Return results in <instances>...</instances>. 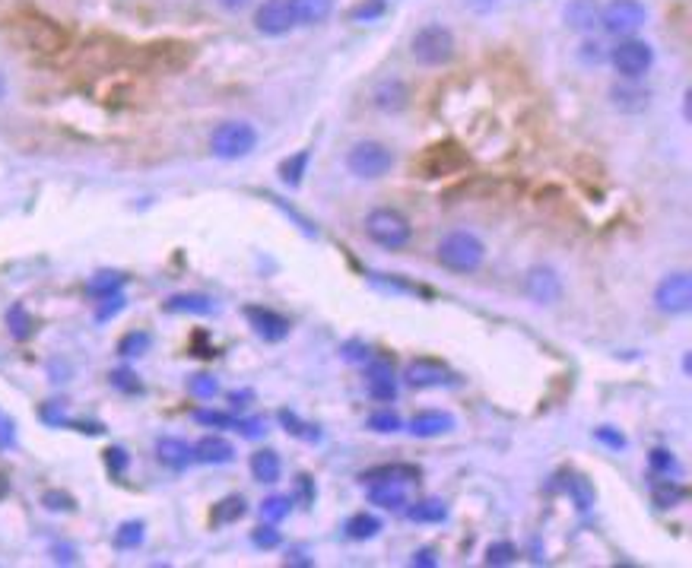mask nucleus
I'll return each mask as SVG.
<instances>
[{"label":"nucleus","instance_id":"f257e3e1","mask_svg":"<svg viewBox=\"0 0 692 568\" xmlns=\"http://www.w3.org/2000/svg\"><path fill=\"white\" fill-rule=\"evenodd\" d=\"M10 35L19 48L35 51V55H57L61 48H67V32H64V25L42 16V13H23L19 19H13Z\"/></svg>","mask_w":692,"mask_h":568},{"label":"nucleus","instance_id":"f03ea898","mask_svg":"<svg viewBox=\"0 0 692 568\" xmlns=\"http://www.w3.org/2000/svg\"><path fill=\"white\" fill-rule=\"evenodd\" d=\"M436 257L445 270L451 274H476L486 261V244L474 235V232H448V235L438 242Z\"/></svg>","mask_w":692,"mask_h":568},{"label":"nucleus","instance_id":"7ed1b4c3","mask_svg":"<svg viewBox=\"0 0 692 568\" xmlns=\"http://www.w3.org/2000/svg\"><path fill=\"white\" fill-rule=\"evenodd\" d=\"M457 51V42H455V32L442 23H426L413 32L410 38V55L416 64L423 67H445V64L455 57Z\"/></svg>","mask_w":692,"mask_h":568},{"label":"nucleus","instance_id":"20e7f679","mask_svg":"<svg viewBox=\"0 0 692 568\" xmlns=\"http://www.w3.org/2000/svg\"><path fill=\"white\" fill-rule=\"evenodd\" d=\"M470 165V156L461 144L455 140H442V144H432L413 159V175L419 178H448V175H461Z\"/></svg>","mask_w":692,"mask_h":568},{"label":"nucleus","instance_id":"39448f33","mask_svg":"<svg viewBox=\"0 0 692 568\" xmlns=\"http://www.w3.org/2000/svg\"><path fill=\"white\" fill-rule=\"evenodd\" d=\"M366 235L372 238L378 248L387 251H404L413 238V225L410 219L400 210H391V206H375L366 216Z\"/></svg>","mask_w":692,"mask_h":568},{"label":"nucleus","instance_id":"423d86ee","mask_svg":"<svg viewBox=\"0 0 692 568\" xmlns=\"http://www.w3.org/2000/svg\"><path fill=\"white\" fill-rule=\"evenodd\" d=\"M257 150V131L248 121H223L210 137V153L226 163L245 159Z\"/></svg>","mask_w":692,"mask_h":568},{"label":"nucleus","instance_id":"0eeeda50","mask_svg":"<svg viewBox=\"0 0 692 568\" xmlns=\"http://www.w3.org/2000/svg\"><path fill=\"white\" fill-rule=\"evenodd\" d=\"M346 169L353 178L378 182V178H385L394 169V153L385 144H378V140H359L346 153Z\"/></svg>","mask_w":692,"mask_h":568},{"label":"nucleus","instance_id":"6e6552de","mask_svg":"<svg viewBox=\"0 0 692 568\" xmlns=\"http://www.w3.org/2000/svg\"><path fill=\"white\" fill-rule=\"evenodd\" d=\"M607 61L613 64V70H617L623 80H642V76L655 67V48H651L645 38L629 35L613 45Z\"/></svg>","mask_w":692,"mask_h":568},{"label":"nucleus","instance_id":"1a4fd4ad","mask_svg":"<svg viewBox=\"0 0 692 568\" xmlns=\"http://www.w3.org/2000/svg\"><path fill=\"white\" fill-rule=\"evenodd\" d=\"M645 23H648V6L642 0H610V4H600V29L607 35L629 38Z\"/></svg>","mask_w":692,"mask_h":568},{"label":"nucleus","instance_id":"9d476101","mask_svg":"<svg viewBox=\"0 0 692 568\" xmlns=\"http://www.w3.org/2000/svg\"><path fill=\"white\" fill-rule=\"evenodd\" d=\"M655 305L664 314H687L692 308V280L687 270L667 274L655 289Z\"/></svg>","mask_w":692,"mask_h":568},{"label":"nucleus","instance_id":"9b49d317","mask_svg":"<svg viewBox=\"0 0 692 568\" xmlns=\"http://www.w3.org/2000/svg\"><path fill=\"white\" fill-rule=\"evenodd\" d=\"M404 381L416 391H429V387H445V384H455L457 375L448 369L445 363L432 356H419V359H410L404 365Z\"/></svg>","mask_w":692,"mask_h":568},{"label":"nucleus","instance_id":"f8f14e48","mask_svg":"<svg viewBox=\"0 0 692 568\" xmlns=\"http://www.w3.org/2000/svg\"><path fill=\"white\" fill-rule=\"evenodd\" d=\"M296 10L293 0H264L255 10V29L261 35H286V32L296 29Z\"/></svg>","mask_w":692,"mask_h":568},{"label":"nucleus","instance_id":"ddd939ff","mask_svg":"<svg viewBox=\"0 0 692 568\" xmlns=\"http://www.w3.org/2000/svg\"><path fill=\"white\" fill-rule=\"evenodd\" d=\"M245 318H248L251 331H255L257 337L264 340V344H280V340H286L289 331H293L289 318H283L280 312H274V308H264V305H248V308H245Z\"/></svg>","mask_w":692,"mask_h":568},{"label":"nucleus","instance_id":"4468645a","mask_svg":"<svg viewBox=\"0 0 692 568\" xmlns=\"http://www.w3.org/2000/svg\"><path fill=\"white\" fill-rule=\"evenodd\" d=\"M524 289H527L530 302H537V305H553V302L562 299L559 274H556L553 267H543V264H537V267L527 270V276H524Z\"/></svg>","mask_w":692,"mask_h":568},{"label":"nucleus","instance_id":"2eb2a0df","mask_svg":"<svg viewBox=\"0 0 692 568\" xmlns=\"http://www.w3.org/2000/svg\"><path fill=\"white\" fill-rule=\"evenodd\" d=\"M372 105L378 108L381 115H400L410 108V86L397 76H387V80L375 83L372 89Z\"/></svg>","mask_w":692,"mask_h":568},{"label":"nucleus","instance_id":"dca6fc26","mask_svg":"<svg viewBox=\"0 0 692 568\" xmlns=\"http://www.w3.org/2000/svg\"><path fill=\"white\" fill-rule=\"evenodd\" d=\"M610 105L617 112H626V115H638L651 105V89H645L638 80H623V83H613L610 86Z\"/></svg>","mask_w":692,"mask_h":568},{"label":"nucleus","instance_id":"f3484780","mask_svg":"<svg viewBox=\"0 0 692 568\" xmlns=\"http://www.w3.org/2000/svg\"><path fill=\"white\" fill-rule=\"evenodd\" d=\"M562 19L572 32L591 35L600 25V0H568L566 10H562Z\"/></svg>","mask_w":692,"mask_h":568},{"label":"nucleus","instance_id":"a211bd4d","mask_svg":"<svg viewBox=\"0 0 692 568\" xmlns=\"http://www.w3.org/2000/svg\"><path fill=\"white\" fill-rule=\"evenodd\" d=\"M194 461L210 463V467H223V463L236 461V444L223 435H204L194 444Z\"/></svg>","mask_w":692,"mask_h":568},{"label":"nucleus","instance_id":"6ab92c4d","mask_svg":"<svg viewBox=\"0 0 692 568\" xmlns=\"http://www.w3.org/2000/svg\"><path fill=\"white\" fill-rule=\"evenodd\" d=\"M451 429H455V416L445 410H423L410 419L413 438H438V435H448Z\"/></svg>","mask_w":692,"mask_h":568},{"label":"nucleus","instance_id":"aec40b11","mask_svg":"<svg viewBox=\"0 0 692 568\" xmlns=\"http://www.w3.org/2000/svg\"><path fill=\"white\" fill-rule=\"evenodd\" d=\"M368 502L385 512H404L406 505V486L394 480H372L368 483Z\"/></svg>","mask_w":692,"mask_h":568},{"label":"nucleus","instance_id":"412c9836","mask_svg":"<svg viewBox=\"0 0 692 568\" xmlns=\"http://www.w3.org/2000/svg\"><path fill=\"white\" fill-rule=\"evenodd\" d=\"M366 387H368V397H372V400L391 404V400L397 397V384H394L391 363H368Z\"/></svg>","mask_w":692,"mask_h":568},{"label":"nucleus","instance_id":"4be33fe9","mask_svg":"<svg viewBox=\"0 0 692 568\" xmlns=\"http://www.w3.org/2000/svg\"><path fill=\"white\" fill-rule=\"evenodd\" d=\"M156 457H159V463H163V467L185 470L187 463L194 461V448L187 442H181V438L165 435V438H159V442H156Z\"/></svg>","mask_w":692,"mask_h":568},{"label":"nucleus","instance_id":"5701e85b","mask_svg":"<svg viewBox=\"0 0 692 568\" xmlns=\"http://www.w3.org/2000/svg\"><path fill=\"white\" fill-rule=\"evenodd\" d=\"M651 502H655L661 512H667V508H677L687 502V486L677 480H670V476H657L651 480Z\"/></svg>","mask_w":692,"mask_h":568},{"label":"nucleus","instance_id":"b1692460","mask_svg":"<svg viewBox=\"0 0 692 568\" xmlns=\"http://www.w3.org/2000/svg\"><path fill=\"white\" fill-rule=\"evenodd\" d=\"M496 191V182L486 175H474L467 182H457L445 191V200H489V194Z\"/></svg>","mask_w":692,"mask_h":568},{"label":"nucleus","instance_id":"393cba45","mask_svg":"<svg viewBox=\"0 0 692 568\" xmlns=\"http://www.w3.org/2000/svg\"><path fill=\"white\" fill-rule=\"evenodd\" d=\"M251 476L257 483H276L283 476V461L274 448H261L251 454Z\"/></svg>","mask_w":692,"mask_h":568},{"label":"nucleus","instance_id":"a878e982","mask_svg":"<svg viewBox=\"0 0 692 568\" xmlns=\"http://www.w3.org/2000/svg\"><path fill=\"white\" fill-rule=\"evenodd\" d=\"M423 470L416 463H385V467H375L368 473H362V483H372V480H394V483H419Z\"/></svg>","mask_w":692,"mask_h":568},{"label":"nucleus","instance_id":"bb28decb","mask_svg":"<svg viewBox=\"0 0 692 568\" xmlns=\"http://www.w3.org/2000/svg\"><path fill=\"white\" fill-rule=\"evenodd\" d=\"M163 308L172 314H210L213 299L210 295H200V293H178V295H172Z\"/></svg>","mask_w":692,"mask_h":568},{"label":"nucleus","instance_id":"cd10ccee","mask_svg":"<svg viewBox=\"0 0 692 568\" xmlns=\"http://www.w3.org/2000/svg\"><path fill=\"white\" fill-rule=\"evenodd\" d=\"M293 10L299 25H318L331 16L334 0H293Z\"/></svg>","mask_w":692,"mask_h":568},{"label":"nucleus","instance_id":"c85d7f7f","mask_svg":"<svg viewBox=\"0 0 692 568\" xmlns=\"http://www.w3.org/2000/svg\"><path fill=\"white\" fill-rule=\"evenodd\" d=\"M406 518L416 521V524H442L448 518V502L442 499H423L416 505L406 508Z\"/></svg>","mask_w":692,"mask_h":568},{"label":"nucleus","instance_id":"c756f323","mask_svg":"<svg viewBox=\"0 0 692 568\" xmlns=\"http://www.w3.org/2000/svg\"><path fill=\"white\" fill-rule=\"evenodd\" d=\"M344 531H346V537L349 540H372V537H378L381 533V521L375 518V514H368V512H356L353 518L346 521L344 524Z\"/></svg>","mask_w":692,"mask_h":568},{"label":"nucleus","instance_id":"7c9ffc66","mask_svg":"<svg viewBox=\"0 0 692 568\" xmlns=\"http://www.w3.org/2000/svg\"><path fill=\"white\" fill-rule=\"evenodd\" d=\"M127 276L118 274V270H99V274L93 276V280L86 283V293L95 295V299H105V295H115L121 293V286H125Z\"/></svg>","mask_w":692,"mask_h":568},{"label":"nucleus","instance_id":"2f4dec72","mask_svg":"<svg viewBox=\"0 0 692 568\" xmlns=\"http://www.w3.org/2000/svg\"><path fill=\"white\" fill-rule=\"evenodd\" d=\"M245 512H248V502L242 499V495H226L219 505H213V514L210 521L213 524H236L238 518H245Z\"/></svg>","mask_w":692,"mask_h":568},{"label":"nucleus","instance_id":"473e14b6","mask_svg":"<svg viewBox=\"0 0 692 568\" xmlns=\"http://www.w3.org/2000/svg\"><path fill=\"white\" fill-rule=\"evenodd\" d=\"M308 163H312V153L299 150L296 156H289V159H283L280 163V178L289 184V188H299L302 178H306V172H308Z\"/></svg>","mask_w":692,"mask_h":568},{"label":"nucleus","instance_id":"72a5a7b5","mask_svg":"<svg viewBox=\"0 0 692 568\" xmlns=\"http://www.w3.org/2000/svg\"><path fill=\"white\" fill-rule=\"evenodd\" d=\"M518 546L512 543V540H496V543L486 546V556H483V563L493 565V568H506V565H515L518 563Z\"/></svg>","mask_w":692,"mask_h":568},{"label":"nucleus","instance_id":"f704fd0d","mask_svg":"<svg viewBox=\"0 0 692 568\" xmlns=\"http://www.w3.org/2000/svg\"><path fill=\"white\" fill-rule=\"evenodd\" d=\"M6 331H10L13 340H29L32 337V314L25 312V305H10L6 312Z\"/></svg>","mask_w":692,"mask_h":568},{"label":"nucleus","instance_id":"c9c22d12","mask_svg":"<svg viewBox=\"0 0 692 568\" xmlns=\"http://www.w3.org/2000/svg\"><path fill=\"white\" fill-rule=\"evenodd\" d=\"M566 489H568V495H572V502H575L578 512H591V505H594L597 495H594V486L585 480V476H568Z\"/></svg>","mask_w":692,"mask_h":568},{"label":"nucleus","instance_id":"e433bc0d","mask_svg":"<svg viewBox=\"0 0 692 568\" xmlns=\"http://www.w3.org/2000/svg\"><path fill=\"white\" fill-rule=\"evenodd\" d=\"M280 423H283V429H286L289 435L302 438V442H321V432L315 429V425L302 423V419L296 416L293 410H280Z\"/></svg>","mask_w":692,"mask_h":568},{"label":"nucleus","instance_id":"4c0bfd02","mask_svg":"<svg viewBox=\"0 0 692 568\" xmlns=\"http://www.w3.org/2000/svg\"><path fill=\"white\" fill-rule=\"evenodd\" d=\"M293 512V499L289 495H270V499L261 502V518L270 521V524H280L283 518H289Z\"/></svg>","mask_w":692,"mask_h":568},{"label":"nucleus","instance_id":"58836bf2","mask_svg":"<svg viewBox=\"0 0 692 568\" xmlns=\"http://www.w3.org/2000/svg\"><path fill=\"white\" fill-rule=\"evenodd\" d=\"M144 521H125V524L118 527V533H115V546L118 550H137L140 543H144Z\"/></svg>","mask_w":692,"mask_h":568},{"label":"nucleus","instance_id":"ea45409f","mask_svg":"<svg viewBox=\"0 0 692 568\" xmlns=\"http://www.w3.org/2000/svg\"><path fill=\"white\" fill-rule=\"evenodd\" d=\"M607 55H610V48H607L600 38H585L578 48V61L585 64V67H600V64H607Z\"/></svg>","mask_w":692,"mask_h":568},{"label":"nucleus","instance_id":"a19ab883","mask_svg":"<svg viewBox=\"0 0 692 568\" xmlns=\"http://www.w3.org/2000/svg\"><path fill=\"white\" fill-rule=\"evenodd\" d=\"M150 344H153V337L146 331H131V334H125L121 337V344H118V353L121 356H144L146 350H150Z\"/></svg>","mask_w":692,"mask_h":568},{"label":"nucleus","instance_id":"79ce46f5","mask_svg":"<svg viewBox=\"0 0 692 568\" xmlns=\"http://www.w3.org/2000/svg\"><path fill=\"white\" fill-rule=\"evenodd\" d=\"M387 10L385 0H362V4H356L353 10H349V19L353 23H375V19H381Z\"/></svg>","mask_w":692,"mask_h":568},{"label":"nucleus","instance_id":"37998d69","mask_svg":"<svg viewBox=\"0 0 692 568\" xmlns=\"http://www.w3.org/2000/svg\"><path fill=\"white\" fill-rule=\"evenodd\" d=\"M366 425H368L372 432H378V435H394V432H400V425H404V423H400L397 413L378 410V413H372V416H368Z\"/></svg>","mask_w":692,"mask_h":568},{"label":"nucleus","instance_id":"c03bdc74","mask_svg":"<svg viewBox=\"0 0 692 568\" xmlns=\"http://www.w3.org/2000/svg\"><path fill=\"white\" fill-rule=\"evenodd\" d=\"M648 463H651V473H657V476H674L677 473V457H674V451H667V448L651 451Z\"/></svg>","mask_w":692,"mask_h":568},{"label":"nucleus","instance_id":"a18cd8bd","mask_svg":"<svg viewBox=\"0 0 692 568\" xmlns=\"http://www.w3.org/2000/svg\"><path fill=\"white\" fill-rule=\"evenodd\" d=\"M251 543H255L257 550H276V546H280V531L267 521V524L251 531Z\"/></svg>","mask_w":692,"mask_h":568},{"label":"nucleus","instance_id":"49530a36","mask_svg":"<svg viewBox=\"0 0 692 568\" xmlns=\"http://www.w3.org/2000/svg\"><path fill=\"white\" fill-rule=\"evenodd\" d=\"M42 505L48 508V512H74L76 502H74V495L61 493V489H48V493L42 495Z\"/></svg>","mask_w":692,"mask_h":568},{"label":"nucleus","instance_id":"de8ad7c7","mask_svg":"<svg viewBox=\"0 0 692 568\" xmlns=\"http://www.w3.org/2000/svg\"><path fill=\"white\" fill-rule=\"evenodd\" d=\"M594 442H600V444H607L610 451H623L626 444V435L619 429H613V425H600V429H594Z\"/></svg>","mask_w":692,"mask_h":568},{"label":"nucleus","instance_id":"09e8293b","mask_svg":"<svg viewBox=\"0 0 692 568\" xmlns=\"http://www.w3.org/2000/svg\"><path fill=\"white\" fill-rule=\"evenodd\" d=\"M112 384L118 387V391H125V394H140V391H144V384H140L137 375H134L131 369L112 372Z\"/></svg>","mask_w":692,"mask_h":568},{"label":"nucleus","instance_id":"8fccbe9b","mask_svg":"<svg viewBox=\"0 0 692 568\" xmlns=\"http://www.w3.org/2000/svg\"><path fill=\"white\" fill-rule=\"evenodd\" d=\"M194 419L204 425H216V429H229V425H236V419H232L229 413H219V410H197Z\"/></svg>","mask_w":692,"mask_h":568},{"label":"nucleus","instance_id":"3c124183","mask_svg":"<svg viewBox=\"0 0 692 568\" xmlns=\"http://www.w3.org/2000/svg\"><path fill=\"white\" fill-rule=\"evenodd\" d=\"M187 387H191L194 397L210 400L213 394H216V378H213V375H194V378H191V384H187Z\"/></svg>","mask_w":692,"mask_h":568},{"label":"nucleus","instance_id":"603ef678","mask_svg":"<svg viewBox=\"0 0 692 568\" xmlns=\"http://www.w3.org/2000/svg\"><path fill=\"white\" fill-rule=\"evenodd\" d=\"M127 463H131V457H127L125 448H108V451H105V467L112 470V476H121V473H125Z\"/></svg>","mask_w":692,"mask_h":568},{"label":"nucleus","instance_id":"864d4df0","mask_svg":"<svg viewBox=\"0 0 692 568\" xmlns=\"http://www.w3.org/2000/svg\"><path fill=\"white\" fill-rule=\"evenodd\" d=\"M125 308V295L121 293H115V295H105L102 299V305H99V312H95V321H108V318H115V314Z\"/></svg>","mask_w":692,"mask_h":568},{"label":"nucleus","instance_id":"5fc2aeb1","mask_svg":"<svg viewBox=\"0 0 692 568\" xmlns=\"http://www.w3.org/2000/svg\"><path fill=\"white\" fill-rule=\"evenodd\" d=\"M340 353H344L346 363H368V359H372L368 356V346L359 344V340H349V344H344V350Z\"/></svg>","mask_w":692,"mask_h":568},{"label":"nucleus","instance_id":"6e6d98bb","mask_svg":"<svg viewBox=\"0 0 692 568\" xmlns=\"http://www.w3.org/2000/svg\"><path fill=\"white\" fill-rule=\"evenodd\" d=\"M236 429L242 432L245 438H261L264 435V429H267V423L264 419H236Z\"/></svg>","mask_w":692,"mask_h":568},{"label":"nucleus","instance_id":"4d7b16f0","mask_svg":"<svg viewBox=\"0 0 692 568\" xmlns=\"http://www.w3.org/2000/svg\"><path fill=\"white\" fill-rule=\"evenodd\" d=\"M410 565H416V568H436L438 565V553L432 550V546H423V550L413 553Z\"/></svg>","mask_w":692,"mask_h":568},{"label":"nucleus","instance_id":"13d9d810","mask_svg":"<svg viewBox=\"0 0 692 568\" xmlns=\"http://www.w3.org/2000/svg\"><path fill=\"white\" fill-rule=\"evenodd\" d=\"M312 476H306V473H302L299 476V480H296V486H299V495H302V502H306V505H312V502H315V486H312Z\"/></svg>","mask_w":692,"mask_h":568},{"label":"nucleus","instance_id":"bf43d9fd","mask_svg":"<svg viewBox=\"0 0 692 568\" xmlns=\"http://www.w3.org/2000/svg\"><path fill=\"white\" fill-rule=\"evenodd\" d=\"M496 4H499V0H467V6L470 10H476V13H489Z\"/></svg>","mask_w":692,"mask_h":568},{"label":"nucleus","instance_id":"052dcab7","mask_svg":"<svg viewBox=\"0 0 692 568\" xmlns=\"http://www.w3.org/2000/svg\"><path fill=\"white\" fill-rule=\"evenodd\" d=\"M251 397H255L251 391H232V394H229V400H232L236 406H245V400H251Z\"/></svg>","mask_w":692,"mask_h":568},{"label":"nucleus","instance_id":"680f3d73","mask_svg":"<svg viewBox=\"0 0 692 568\" xmlns=\"http://www.w3.org/2000/svg\"><path fill=\"white\" fill-rule=\"evenodd\" d=\"M286 565H315V559H302V553H289Z\"/></svg>","mask_w":692,"mask_h":568},{"label":"nucleus","instance_id":"e2e57ef3","mask_svg":"<svg viewBox=\"0 0 692 568\" xmlns=\"http://www.w3.org/2000/svg\"><path fill=\"white\" fill-rule=\"evenodd\" d=\"M251 0H219V6H226V10H242V6H248Z\"/></svg>","mask_w":692,"mask_h":568},{"label":"nucleus","instance_id":"0e129e2a","mask_svg":"<svg viewBox=\"0 0 692 568\" xmlns=\"http://www.w3.org/2000/svg\"><path fill=\"white\" fill-rule=\"evenodd\" d=\"M683 118L689 121V93H683Z\"/></svg>","mask_w":692,"mask_h":568},{"label":"nucleus","instance_id":"69168bd1","mask_svg":"<svg viewBox=\"0 0 692 568\" xmlns=\"http://www.w3.org/2000/svg\"><path fill=\"white\" fill-rule=\"evenodd\" d=\"M6 95V83H4V76H0V99Z\"/></svg>","mask_w":692,"mask_h":568},{"label":"nucleus","instance_id":"338daca9","mask_svg":"<svg viewBox=\"0 0 692 568\" xmlns=\"http://www.w3.org/2000/svg\"><path fill=\"white\" fill-rule=\"evenodd\" d=\"M6 493V483H4V476H0V495H4Z\"/></svg>","mask_w":692,"mask_h":568}]
</instances>
